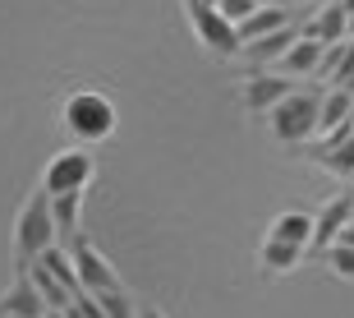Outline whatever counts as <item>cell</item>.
Here are the masks:
<instances>
[{
    "label": "cell",
    "mask_w": 354,
    "mask_h": 318,
    "mask_svg": "<svg viewBox=\"0 0 354 318\" xmlns=\"http://www.w3.org/2000/svg\"><path fill=\"white\" fill-rule=\"evenodd\" d=\"M322 263H327L341 281H354V249H350V245H341V240H336V245L322 254Z\"/></svg>",
    "instance_id": "21"
},
{
    "label": "cell",
    "mask_w": 354,
    "mask_h": 318,
    "mask_svg": "<svg viewBox=\"0 0 354 318\" xmlns=\"http://www.w3.org/2000/svg\"><path fill=\"white\" fill-rule=\"evenodd\" d=\"M322 55H327V42H317V37H304L290 46L281 60H276V74H290V79H308V74H317L322 69Z\"/></svg>",
    "instance_id": "10"
},
{
    "label": "cell",
    "mask_w": 354,
    "mask_h": 318,
    "mask_svg": "<svg viewBox=\"0 0 354 318\" xmlns=\"http://www.w3.org/2000/svg\"><path fill=\"white\" fill-rule=\"evenodd\" d=\"M120 125V111L115 102L97 88H74V93L60 102V130L69 134V143L74 148H97L106 143Z\"/></svg>",
    "instance_id": "1"
},
{
    "label": "cell",
    "mask_w": 354,
    "mask_h": 318,
    "mask_svg": "<svg viewBox=\"0 0 354 318\" xmlns=\"http://www.w3.org/2000/svg\"><path fill=\"white\" fill-rule=\"evenodd\" d=\"M341 5H345V10H350V14H354V0H341Z\"/></svg>",
    "instance_id": "26"
},
{
    "label": "cell",
    "mask_w": 354,
    "mask_h": 318,
    "mask_svg": "<svg viewBox=\"0 0 354 318\" xmlns=\"http://www.w3.org/2000/svg\"><path fill=\"white\" fill-rule=\"evenodd\" d=\"M350 120H354V93L331 88L322 97V130H336V125H350Z\"/></svg>",
    "instance_id": "19"
},
{
    "label": "cell",
    "mask_w": 354,
    "mask_h": 318,
    "mask_svg": "<svg viewBox=\"0 0 354 318\" xmlns=\"http://www.w3.org/2000/svg\"><path fill=\"white\" fill-rule=\"evenodd\" d=\"M69 254H74V267H79V286H83L88 295H102V291H115V286H124V281L115 277L111 258H106V254L97 249L88 236L74 240V245H69Z\"/></svg>",
    "instance_id": "7"
},
{
    "label": "cell",
    "mask_w": 354,
    "mask_h": 318,
    "mask_svg": "<svg viewBox=\"0 0 354 318\" xmlns=\"http://www.w3.org/2000/svg\"><path fill=\"white\" fill-rule=\"evenodd\" d=\"M216 10L225 14V19H230V24H244V19H249V14H258L263 10V5H258V0H221V5H216Z\"/></svg>",
    "instance_id": "22"
},
{
    "label": "cell",
    "mask_w": 354,
    "mask_h": 318,
    "mask_svg": "<svg viewBox=\"0 0 354 318\" xmlns=\"http://www.w3.org/2000/svg\"><path fill=\"white\" fill-rule=\"evenodd\" d=\"M184 19H189L194 37L203 42V51H207V55H221V60H230V55L244 51L239 28L230 24V19H225L216 5H207V0H184Z\"/></svg>",
    "instance_id": "4"
},
{
    "label": "cell",
    "mask_w": 354,
    "mask_h": 318,
    "mask_svg": "<svg viewBox=\"0 0 354 318\" xmlns=\"http://www.w3.org/2000/svg\"><path fill=\"white\" fill-rule=\"evenodd\" d=\"M55 208V231H60V245H74V240L83 236V194H60V199H51Z\"/></svg>",
    "instance_id": "16"
},
{
    "label": "cell",
    "mask_w": 354,
    "mask_h": 318,
    "mask_svg": "<svg viewBox=\"0 0 354 318\" xmlns=\"http://www.w3.org/2000/svg\"><path fill=\"white\" fill-rule=\"evenodd\" d=\"M28 272H32V281H37V291H41V300H46V309H69L74 291H69L65 281H60V277L51 272V267L41 263V258H37L32 267H28Z\"/></svg>",
    "instance_id": "17"
},
{
    "label": "cell",
    "mask_w": 354,
    "mask_h": 318,
    "mask_svg": "<svg viewBox=\"0 0 354 318\" xmlns=\"http://www.w3.org/2000/svg\"><path fill=\"white\" fill-rule=\"evenodd\" d=\"M97 180V161H92L88 148H60L51 161H46V171H41V189L60 199V194H83V189Z\"/></svg>",
    "instance_id": "5"
},
{
    "label": "cell",
    "mask_w": 354,
    "mask_h": 318,
    "mask_svg": "<svg viewBox=\"0 0 354 318\" xmlns=\"http://www.w3.org/2000/svg\"><path fill=\"white\" fill-rule=\"evenodd\" d=\"M354 222V194L345 189V194H336V199L322 203V212H317V226H313V245H308V254H322L336 245V240L345 236V226Z\"/></svg>",
    "instance_id": "8"
},
{
    "label": "cell",
    "mask_w": 354,
    "mask_h": 318,
    "mask_svg": "<svg viewBox=\"0 0 354 318\" xmlns=\"http://www.w3.org/2000/svg\"><path fill=\"white\" fill-rule=\"evenodd\" d=\"M345 55H350V42H336V46H327V55H322V79H336L341 74V65H345Z\"/></svg>",
    "instance_id": "23"
},
{
    "label": "cell",
    "mask_w": 354,
    "mask_h": 318,
    "mask_svg": "<svg viewBox=\"0 0 354 318\" xmlns=\"http://www.w3.org/2000/svg\"><path fill=\"white\" fill-rule=\"evenodd\" d=\"M322 97H327L322 88H295L286 102L276 106L272 116H267V130H272L276 143H286V148L308 143L322 130Z\"/></svg>",
    "instance_id": "3"
},
{
    "label": "cell",
    "mask_w": 354,
    "mask_h": 318,
    "mask_svg": "<svg viewBox=\"0 0 354 318\" xmlns=\"http://www.w3.org/2000/svg\"><path fill=\"white\" fill-rule=\"evenodd\" d=\"M304 254H308V249L267 236L263 245H258V267H263V272H272V277H286V272H295V267L304 263Z\"/></svg>",
    "instance_id": "13"
},
{
    "label": "cell",
    "mask_w": 354,
    "mask_h": 318,
    "mask_svg": "<svg viewBox=\"0 0 354 318\" xmlns=\"http://www.w3.org/2000/svg\"><path fill=\"white\" fill-rule=\"evenodd\" d=\"M295 42H299V28H281V33H267V37H258V42H244V51H239V55H249L253 65H267V60L276 65Z\"/></svg>",
    "instance_id": "14"
},
{
    "label": "cell",
    "mask_w": 354,
    "mask_h": 318,
    "mask_svg": "<svg viewBox=\"0 0 354 318\" xmlns=\"http://www.w3.org/2000/svg\"><path fill=\"white\" fill-rule=\"evenodd\" d=\"M0 314H5V318H46V314H51L28 267H24V272H14L10 291L0 295Z\"/></svg>",
    "instance_id": "9"
},
{
    "label": "cell",
    "mask_w": 354,
    "mask_h": 318,
    "mask_svg": "<svg viewBox=\"0 0 354 318\" xmlns=\"http://www.w3.org/2000/svg\"><path fill=\"white\" fill-rule=\"evenodd\" d=\"M290 93H295V79H290V74L258 69V74H249V79H244V88H239V102H244V111H249V116H272V111L286 102Z\"/></svg>",
    "instance_id": "6"
},
{
    "label": "cell",
    "mask_w": 354,
    "mask_h": 318,
    "mask_svg": "<svg viewBox=\"0 0 354 318\" xmlns=\"http://www.w3.org/2000/svg\"><path fill=\"white\" fill-rule=\"evenodd\" d=\"M65 314H69V318H106V314H102V305H97V295H88V291L74 295Z\"/></svg>",
    "instance_id": "24"
},
{
    "label": "cell",
    "mask_w": 354,
    "mask_h": 318,
    "mask_svg": "<svg viewBox=\"0 0 354 318\" xmlns=\"http://www.w3.org/2000/svg\"><path fill=\"white\" fill-rule=\"evenodd\" d=\"M138 318H166V314H161L157 305H143V309H138Z\"/></svg>",
    "instance_id": "25"
},
{
    "label": "cell",
    "mask_w": 354,
    "mask_h": 318,
    "mask_svg": "<svg viewBox=\"0 0 354 318\" xmlns=\"http://www.w3.org/2000/svg\"><path fill=\"white\" fill-rule=\"evenodd\" d=\"M60 245V231H55V208H51V194L46 189H32L28 203L19 208L14 217V272L32 267L46 249Z\"/></svg>",
    "instance_id": "2"
},
{
    "label": "cell",
    "mask_w": 354,
    "mask_h": 318,
    "mask_svg": "<svg viewBox=\"0 0 354 318\" xmlns=\"http://www.w3.org/2000/svg\"><path fill=\"white\" fill-rule=\"evenodd\" d=\"M281 28H295L290 10H286V5H263L258 14H249V19L239 24V37L258 42V37H267V33H281Z\"/></svg>",
    "instance_id": "15"
},
{
    "label": "cell",
    "mask_w": 354,
    "mask_h": 318,
    "mask_svg": "<svg viewBox=\"0 0 354 318\" xmlns=\"http://www.w3.org/2000/svg\"><path fill=\"white\" fill-rule=\"evenodd\" d=\"M304 37H317L327 42V46H336V42H350V10H345L341 0H331V5H322V10L308 19V24L299 28Z\"/></svg>",
    "instance_id": "11"
},
{
    "label": "cell",
    "mask_w": 354,
    "mask_h": 318,
    "mask_svg": "<svg viewBox=\"0 0 354 318\" xmlns=\"http://www.w3.org/2000/svg\"><path fill=\"white\" fill-rule=\"evenodd\" d=\"M313 226H317V212H308V208H286V212H276V217H272L267 236L308 249V245H313Z\"/></svg>",
    "instance_id": "12"
},
{
    "label": "cell",
    "mask_w": 354,
    "mask_h": 318,
    "mask_svg": "<svg viewBox=\"0 0 354 318\" xmlns=\"http://www.w3.org/2000/svg\"><path fill=\"white\" fill-rule=\"evenodd\" d=\"M258 5H281V0H258Z\"/></svg>",
    "instance_id": "27"
},
{
    "label": "cell",
    "mask_w": 354,
    "mask_h": 318,
    "mask_svg": "<svg viewBox=\"0 0 354 318\" xmlns=\"http://www.w3.org/2000/svg\"><path fill=\"white\" fill-rule=\"evenodd\" d=\"M350 37H354V14H350Z\"/></svg>",
    "instance_id": "28"
},
{
    "label": "cell",
    "mask_w": 354,
    "mask_h": 318,
    "mask_svg": "<svg viewBox=\"0 0 354 318\" xmlns=\"http://www.w3.org/2000/svg\"><path fill=\"white\" fill-rule=\"evenodd\" d=\"M313 161L322 171L341 175V180H354V139L341 143V148H313Z\"/></svg>",
    "instance_id": "18"
},
{
    "label": "cell",
    "mask_w": 354,
    "mask_h": 318,
    "mask_svg": "<svg viewBox=\"0 0 354 318\" xmlns=\"http://www.w3.org/2000/svg\"><path fill=\"white\" fill-rule=\"evenodd\" d=\"M97 305H102L106 318H138V309H143V305H133V295L124 291V286H115V291H102V295H97Z\"/></svg>",
    "instance_id": "20"
}]
</instances>
